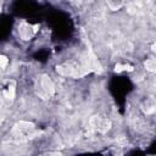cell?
Wrapping results in <instances>:
<instances>
[{"label":"cell","instance_id":"277c9868","mask_svg":"<svg viewBox=\"0 0 156 156\" xmlns=\"http://www.w3.org/2000/svg\"><path fill=\"white\" fill-rule=\"evenodd\" d=\"M38 28H39L38 24H37V26H30V24L23 22V23L20 24L18 32H20V35H21V38H22L23 40H29V39L34 35V33L38 30Z\"/></svg>","mask_w":156,"mask_h":156},{"label":"cell","instance_id":"6da1fadb","mask_svg":"<svg viewBox=\"0 0 156 156\" xmlns=\"http://www.w3.org/2000/svg\"><path fill=\"white\" fill-rule=\"evenodd\" d=\"M56 71L65 77H73V78H79L83 77L84 74L89 73V71L87 69L83 60L80 62H76V61H68L65 63H61L56 67Z\"/></svg>","mask_w":156,"mask_h":156},{"label":"cell","instance_id":"52a82bcc","mask_svg":"<svg viewBox=\"0 0 156 156\" xmlns=\"http://www.w3.org/2000/svg\"><path fill=\"white\" fill-rule=\"evenodd\" d=\"M133 69H134V67H133L132 65H121V63H118V65H116V67H115V71H116V72L133 71Z\"/></svg>","mask_w":156,"mask_h":156},{"label":"cell","instance_id":"3957f363","mask_svg":"<svg viewBox=\"0 0 156 156\" xmlns=\"http://www.w3.org/2000/svg\"><path fill=\"white\" fill-rule=\"evenodd\" d=\"M16 84L13 80H5L0 87V98L4 102H12L15 99Z\"/></svg>","mask_w":156,"mask_h":156},{"label":"cell","instance_id":"7a4b0ae2","mask_svg":"<svg viewBox=\"0 0 156 156\" xmlns=\"http://www.w3.org/2000/svg\"><path fill=\"white\" fill-rule=\"evenodd\" d=\"M55 84L54 82L51 80L50 77L48 76H41L40 80H39V90H38V94L43 98V99H46V98H50L55 94Z\"/></svg>","mask_w":156,"mask_h":156},{"label":"cell","instance_id":"9c48e42d","mask_svg":"<svg viewBox=\"0 0 156 156\" xmlns=\"http://www.w3.org/2000/svg\"><path fill=\"white\" fill-rule=\"evenodd\" d=\"M107 155L108 156H122L123 152H122V150L119 147H112L111 150H108Z\"/></svg>","mask_w":156,"mask_h":156},{"label":"cell","instance_id":"ba28073f","mask_svg":"<svg viewBox=\"0 0 156 156\" xmlns=\"http://www.w3.org/2000/svg\"><path fill=\"white\" fill-rule=\"evenodd\" d=\"M107 6L111 10H118L123 6V2L122 1H107Z\"/></svg>","mask_w":156,"mask_h":156},{"label":"cell","instance_id":"30bf717a","mask_svg":"<svg viewBox=\"0 0 156 156\" xmlns=\"http://www.w3.org/2000/svg\"><path fill=\"white\" fill-rule=\"evenodd\" d=\"M9 63V58L5 55H0V68H5Z\"/></svg>","mask_w":156,"mask_h":156},{"label":"cell","instance_id":"5b68a950","mask_svg":"<svg viewBox=\"0 0 156 156\" xmlns=\"http://www.w3.org/2000/svg\"><path fill=\"white\" fill-rule=\"evenodd\" d=\"M144 66H145L146 71H149V72H151V73H154V72L156 71V61H155L154 58L146 60V61L144 62Z\"/></svg>","mask_w":156,"mask_h":156},{"label":"cell","instance_id":"8992f818","mask_svg":"<svg viewBox=\"0 0 156 156\" xmlns=\"http://www.w3.org/2000/svg\"><path fill=\"white\" fill-rule=\"evenodd\" d=\"M144 112L146 115H150V113H154L155 112V102H154V99H147L146 100V107H144Z\"/></svg>","mask_w":156,"mask_h":156}]
</instances>
